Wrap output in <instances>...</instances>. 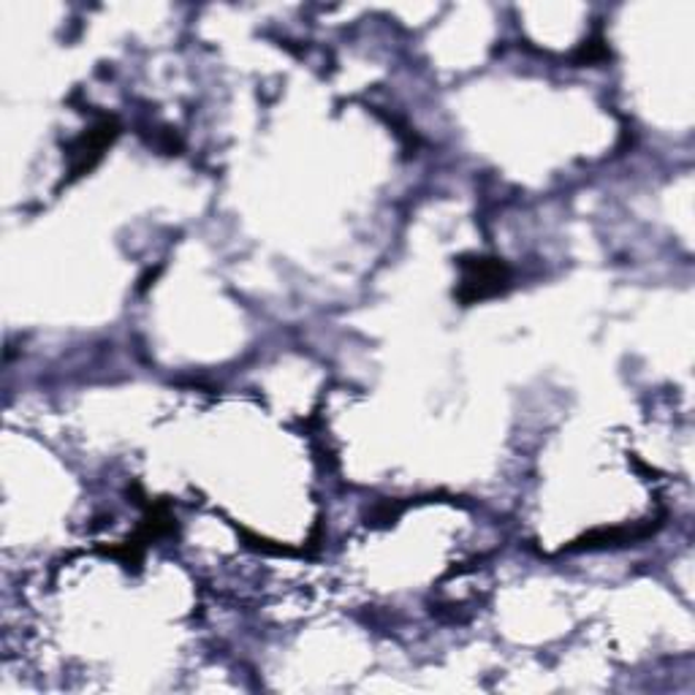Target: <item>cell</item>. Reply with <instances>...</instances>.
I'll return each instance as SVG.
<instances>
[{
  "instance_id": "6da1fadb",
  "label": "cell",
  "mask_w": 695,
  "mask_h": 695,
  "mask_svg": "<svg viewBox=\"0 0 695 695\" xmlns=\"http://www.w3.org/2000/svg\"><path fill=\"white\" fill-rule=\"evenodd\" d=\"M465 269V280L463 288H459V299L467 301H478L500 294L508 282V269L503 267L495 258H470V261H463Z\"/></svg>"
},
{
  "instance_id": "7a4b0ae2",
  "label": "cell",
  "mask_w": 695,
  "mask_h": 695,
  "mask_svg": "<svg viewBox=\"0 0 695 695\" xmlns=\"http://www.w3.org/2000/svg\"><path fill=\"white\" fill-rule=\"evenodd\" d=\"M117 137L115 120H101L96 128H90L71 150V177L85 175L93 169V163L101 158V150Z\"/></svg>"
}]
</instances>
